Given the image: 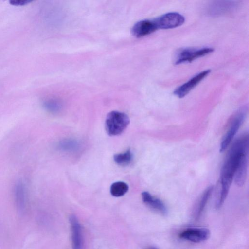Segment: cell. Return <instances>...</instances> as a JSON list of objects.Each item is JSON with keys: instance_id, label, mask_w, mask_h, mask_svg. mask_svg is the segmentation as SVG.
<instances>
[{"instance_id": "cell-15", "label": "cell", "mask_w": 249, "mask_h": 249, "mask_svg": "<svg viewBox=\"0 0 249 249\" xmlns=\"http://www.w3.org/2000/svg\"><path fill=\"white\" fill-rule=\"evenodd\" d=\"M129 189L128 185L122 181L113 183L110 186V192L112 196L119 197L125 195Z\"/></svg>"}, {"instance_id": "cell-5", "label": "cell", "mask_w": 249, "mask_h": 249, "mask_svg": "<svg viewBox=\"0 0 249 249\" xmlns=\"http://www.w3.org/2000/svg\"><path fill=\"white\" fill-rule=\"evenodd\" d=\"M153 21L157 29H168L180 26L184 22L185 18L178 13L169 12L153 19Z\"/></svg>"}, {"instance_id": "cell-11", "label": "cell", "mask_w": 249, "mask_h": 249, "mask_svg": "<svg viewBox=\"0 0 249 249\" xmlns=\"http://www.w3.org/2000/svg\"><path fill=\"white\" fill-rule=\"evenodd\" d=\"M143 202L149 207L164 215L167 210L163 202L160 199L152 196L148 192L144 191L142 193Z\"/></svg>"}, {"instance_id": "cell-20", "label": "cell", "mask_w": 249, "mask_h": 249, "mask_svg": "<svg viewBox=\"0 0 249 249\" xmlns=\"http://www.w3.org/2000/svg\"><path fill=\"white\" fill-rule=\"evenodd\" d=\"M148 249H158L155 248V247H151V248H149Z\"/></svg>"}, {"instance_id": "cell-8", "label": "cell", "mask_w": 249, "mask_h": 249, "mask_svg": "<svg viewBox=\"0 0 249 249\" xmlns=\"http://www.w3.org/2000/svg\"><path fill=\"white\" fill-rule=\"evenodd\" d=\"M248 153L249 151H247L241 155L234 173V182L239 187L243 186L246 181L248 165Z\"/></svg>"}, {"instance_id": "cell-17", "label": "cell", "mask_w": 249, "mask_h": 249, "mask_svg": "<svg viewBox=\"0 0 249 249\" xmlns=\"http://www.w3.org/2000/svg\"><path fill=\"white\" fill-rule=\"evenodd\" d=\"M43 106L45 108L51 112H56L58 111L60 108V105L59 102L54 100H49L46 101Z\"/></svg>"}, {"instance_id": "cell-19", "label": "cell", "mask_w": 249, "mask_h": 249, "mask_svg": "<svg viewBox=\"0 0 249 249\" xmlns=\"http://www.w3.org/2000/svg\"><path fill=\"white\" fill-rule=\"evenodd\" d=\"M61 146L64 147L66 149H71L75 146V144L72 142H66L64 144H61Z\"/></svg>"}, {"instance_id": "cell-18", "label": "cell", "mask_w": 249, "mask_h": 249, "mask_svg": "<svg viewBox=\"0 0 249 249\" xmlns=\"http://www.w3.org/2000/svg\"><path fill=\"white\" fill-rule=\"evenodd\" d=\"M32 1L29 0H10L9 3L11 5L16 6L26 5Z\"/></svg>"}, {"instance_id": "cell-3", "label": "cell", "mask_w": 249, "mask_h": 249, "mask_svg": "<svg viewBox=\"0 0 249 249\" xmlns=\"http://www.w3.org/2000/svg\"><path fill=\"white\" fill-rule=\"evenodd\" d=\"M246 115V107L241 108L232 119L229 128L223 138L220 145V152H224L232 141Z\"/></svg>"}, {"instance_id": "cell-12", "label": "cell", "mask_w": 249, "mask_h": 249, "mask_svg": "<svg viewBox=\"0 0 249 249\" xmlns=\"http://www.w3.org/2000/svg\"><path fill=\"white\" fill-rule=\"evenodd\" d=\"M235 3L232 1H216L209 8V13L212 15L222 14L232 9Z\"/></svg>"}, {"instance_id": "cell-4", "label": "cell", "mask_w": 249, "mask_h": 249, "mask_svg": "<svg viewBox=\"0 0 249 249\" xmlns=\"http://www.w3.org/2000/svg\"><path fill=\"white\" fill-rule=\"evenodd\" d=\"M214 51L210 47H204L197 49L194 48H186L182 49L177 53L175 64H180L185 62H191L192 61L204 56Z\"/></svg>"}, {"instance_id": "cell-6", "label": "cell", "mask_w": 249, "mask_h": 249, "mask_svg": "<svg viewBox=\"0 0 249 249\" xmlns=\"http://www.w3.org/2000/svg\"><path fill=\"white\" fill-rule=\"evenodd\" d=\"M210 231L208 229L202 227L190 228L182 231L179 237L194 243H199L207 240L210 237Z\"/></svg>"}, {"instance_id": "cell-2", "label": "cell", "mask_w": 249, "mask_h": 249, "mask_svg": "<svg viewBox=\"0 0 249 249\" xmlns=\"http://www.w3.org/2000/svg\"><path fill=\"white\" fill-rule=\"evenodd\" d=\"M129 122V118L125 113L112 111L107 114L106 119L107 133L110 136L120 135L126 129Z\"/></svg>"}, {"instance_id": "cell-14", "label": "cell", "mask_w": 249, "mask_h": 249, "mask_svg": "<svg viewBox=\"0 0 249 249\" xmlns=\"http://www.w3.org/2000/svg\"><path fill=\"white\" fill-rule=\"evenodd\" d=\"M213 189V186H210L208 187L203 192L196 210L195 214V218L196 219H198L201 215V214L203 213L212 193Z\"/></svg>"}, {"instance_id": "cell-16", "label": "cell", "mask_w": 249, "mask_h": 249, "mask_svg": "<svg viewBox=\"0 0 249 249\" xmlns=\"http://www.w3.org/2000/svg\"><path fill=\"white\" fill-rule=\"evenodd\" d=\"M113 159L117 164L126 166L128 165L131 161L132 154L130 150H128L124 153L114 155Z\"/></svg>"}, {"instance_id": "cell-7", "label": "cell", "mask_w": 249, "mask_h": 249, "mask_svg": "<svg viewBox=\"0 0 249 249\" xmlns=\"http://www.w3.org/2000/svg\"><path fill=\"white\" fill-rule=\"evenodd\" d=\"M210 72L211 70H206L197 73L175 89L174 94L179 98L184 97L207 76Z\"/></svg>"}, {"instance_id": "cell-1", "label": "cell", "mask_w": 249, "mask_h": 249, "mask_svg": "<svg viewBox=\"0 0 249 249\" xmlns=\"http://www.w3.org/2000/svg\"><path fill=\"white\" fill-rule=\"evenodd\" d=\"M247 151H249V136L247 134L238 138L228 151L221 170V188L216 204V208H220L224 203L232 182L240 158L243 153Z\"/></svg>"}, {"instance_id": "cell-10", "label": "cell", "mask_w": 249, "mask_h": 249, "mask_svg": "<svg viewBox=\"0 0 249 249\" xmlns=\"http://www.w3.org/2000/svg\"><path fill=\"white\" fill-rule=\"evenodd\" d=\"M70 222L72 249H83V241L81 225L75 215L70 217Z\"/></svg>"}, {"instance_id": "cell-9", "label": "cell", "mask_w": 249, "mask_h": 249, "mask_svg": "<svg viewBox=\"0 0 249 249\" xmlns=\"http://www.w3.org/2000/svg\"><path fill=\"white\" fill-rule=\"evenodd\" d=\"M157 30L153 19H143L136 22L132 27L131 33L137 37L150 34Z\"/></svg>"}, {"instance_id": "cell-13", "label": "cell", "mask_w": 249, "mask_h": 249, "mask_svg": "<svg viewBox=\"0 0 249 249\" xmlns=\"http://www.w3.org/2000/svg\"><path fill=\"white\" fill-rule=\"evenodd\" d=\"M16 203L19 211H22L25 207L26 196L25 188L22 183H17L14 189Z\"/></svg>"}]
</instances>
